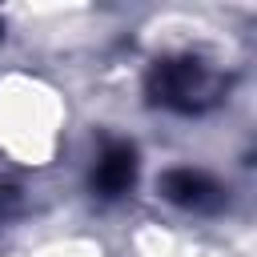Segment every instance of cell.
Returning <instances> with one entry per match:
<instances>
[{"mask_svg": "<svg viewBox=\"0 0 257 257\" xmlns=\"http://www.w3.org/2000/svg\"><path fill=\"white\" fill-rule=\"evenodd\" d=\"M133 181H137V153H133V145H124V141L104 145L96 165H92V189L112 201V197H124L133 189Z\"/></svg>", "mask_w": 257, "mask_h": 257, "instance_id": "7a4b0ae2", "label": "cell"}, {"mask_svg": "<svg viewBox=\"0 0 257 257\" xmlns=\"http://www.w3.org/2000/svg\"><path fill=\"white\" fill-rule=\"evenodd\" d=\"M161 193H165V201H173L181 209H213L221 201V185L209 173L189 169V165L185 169H169L161 177Z\"/></svg>", "mask_w": 257, "mask_h": 257, "instance_id": "3957f363", "label": "cell"}, {"mask_svg": "<svg viewBox=\"0 0 257 257\" xmlns=\"http://www.w3.org/2000/svg\"><path fill=\"white\" fill-rule=\"evenodd\" d=\"M149 96L161 104V108H173V112H197L205 104H213V72L193 60V56H173V60H157L149 68V80H145Z\"/></svg>", "mask_w": 257, "mask_h": 257, "instance_id": "6da1fadb", "label": "cell"}]
</instances>
